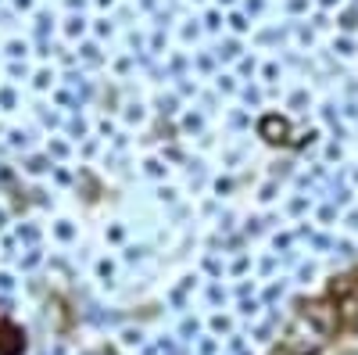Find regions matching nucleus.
Instances as JSON below:
<instances>
[{
	"mask_svg": "<svg viewBox=\"0 0 358 355\" xmlns=\"http://www.w3.org/2000/svg\"><path fill=\"white\" fill-rule=\"evenodd\" d=\"M301 316H305V319H312L326 337H330V334L341 327V312H337V305H334L330 298H315V302L301 305Z\"/></svg>",
	"mask_w": 358,
	"mask_h": 355,
	"instance_id": "obj_1",
	"label": "nucleus"
},
{
	"mask_svg": "<svg viewBox=\"0 0 358 355\" xmlns=\"http://www.w3.org/2000/svg\"><path fill=\"white\" fill-rule=\"evenodd\" d=\"M258 130H262L265 140H273V144H283V140L290 137V123H287L283 115H265Z\"/></svg>",
	"mask_w": 358,
	"mask_h": 355,
	"instance_id": "obj_2",
	"label": "nucleus"
},
{
	"mask_svg": "<svg viewBox=\"0 0 358 355\" xmlns=\"http://www.w3.org/2000/svg\"><path fill=\"white\" fill-rule=\"evenodd\" d=\"M351 291H358V270H351V273H344V277H337V280L330 284V298L348 302V294H351Z\"/></svg>",
	"mask_w": 358,
	"mask_h": 355,
	"instance_id": "obj_3",
	"label": "nucleus"
}]
</instances>
